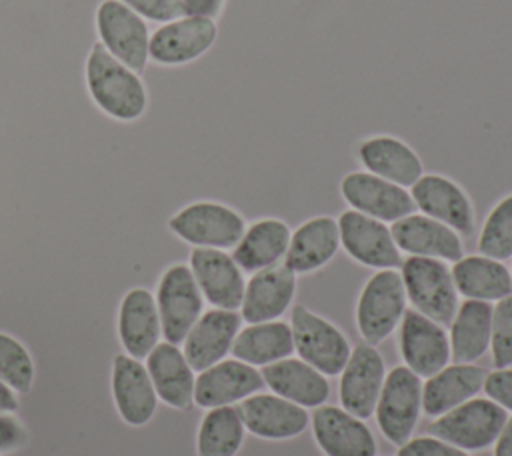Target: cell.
<instances>
[{"instance_id":"24","label":"cell","mask_w":512,"mask_h":456,"mask_svg":"<svg viewBox=\"0 0 512 456\" xmlns=\"http://www.w3.org/2000/svg\"><path fill=\"white\" fill-rule=\"evenodd\" d=\"M390 230L398 250L408 256L438 258L452 264L464 256L460 234L422 212H412L392 222Z\"/></svg>"},{"instance_id":"4","label":"cell","mask_w":512,"mask_h":456,"mask_svg":"<svg viewBox=\"0 0 512 456\" xmlns=\"http://www.w3.org/2000/svg\"><path fill=\"white\" fill-rule=\"evenodd\" d=\"M408 296L398 270H376L360 290L356 326L364 342L380 344L398 326L406 312Z\"/></svg>"},{"instance_id":"26","label":"cell","mask_w":512,"mask_h":456,"mask_svg":"<svg viewBox=\"0 0 512 456\" xmlns=\"http://www.w3.org/2000/svg\"><path fill=\"white\" fill-rule=\"evenodd\" d=\"M486 374L488 370L474 362L446 364L422 382V412L438 418L464 404L484 388Z\"/></svg>"},{"instance_id":"27","label":"cell","mask_w":512,"mask_h":456,"mask_svg":"<svg viewBox=\"0 0 512 456\" xmlns=\"http://www.w3.org/2000/svg\"><path fill=\"white\" fill-rule=\"evenodd\" d=\"M340 250L338 220L332 216H312L304 220L292 234L284 264L298 276L310 274L326 266Z\"/></svg>"},{"instance_id":"40","label":"cell","mask_w":512,"mask_h":456,"mask_svg":"<svg viewBox=\"0 0 512 456\" xmlns=\"http://www.w3.org/2000/svg\"><path fill=\"white\" fill-rule=\"evenodd\" d=\"M32 434L22 418L16 414L0 412V454L20 452L30 446Z\"/></svg>"},{"instance_id":"13","label":"cell","mask_w":512,"mask_h":456,"mask_svg":"<svg viewBox=\"0 0 512 456\" xmlns=\"http://www.w3.org/2000/svg\"><path fill=\"white\" fill-rule=\"evenodd\" d=\"M216 20L200 16H182L160 24L150 34L148 54L160 66H182L204 56L216 42Z\"/></svg>"},{"instance_id":"7","label":"cell","mask_w":512,"mask_h":456,"mask_svg":"<svg viewBox=\"0 0 512 456\" xmlns=\"http://www.w3.org/2000/svg\"><path fill=\"white\" fill-rule=\"evenodd\" d=\"M508 412L490 398H470L432 420L428 432L466 452H480L494 446Z\"/></svg>"},{"instance_id":"28","label":"cell","mask_w":512,"mask_h":456,"mask_svg":"<svg viewBox=\"0 0 512 456\" xmlns=\"http://www.w3.org/2000/svg\"><path fill=\"white\" fill-rule=\"evenodd\" d=\"M358 160L366 172L402 188H410L424 174L422 160L414 148L388 134L364 138L358 146Z\"/></svg>"},{"instance_id":"11","label":"cell","mask_w":512,"mask_h":456,"mask_svg":"<svg viewBox=\"0 0 512 456\" xmlns=\"http://www.w3.org/2000/svg\"><path fill=\"white\" fill-rule=\"evenodd\" d=\"M336 220L340 230V246L352 260L374 270L400 268L404 258L386 222L360 214L352 208L344 210Z\"/></svg>"},{"instance_id":"35","label":"cell","mask_w":512,"mask_h":456,"mask_svg":"<svg viewBox=\"0 0 512 456\" xmlns=\"http://www.w3.org/2000/svg\"><path fill=\"white\" fill-rule=\"evenodd\" d=\"M0 380L18 396H30L36 384V362L30 348L4 330H0Z\"/></svg>"},{"instance_id":"23","label":"cell","mask_w":512,"mask_h":456,"mask_svg":"<svg viewBox=\"0 0 512 456\" xmlns=\"http://www.w3.org/2000/svg\"><path fill=\"white\" fill-rule=\"evenodd\" d=\"M242 328V316L236 310H204L182 342V352L198 374L230 354L232 342Z\"/></svg>"},{"instance_id":"43","label":"cell","mask_w":512,"mask_h":456,"mask_svg":"<svg viewBox=\"0 0 512 456\" xmlns=\"http://www.w3.org/2000/svg\"><path fill=\"white\" fill-rule=\"evenodd\" d=\"M22 408L20 396L6 384L0 380V412L6 414H18Z\"/></svg>"},{"instance_id":"21","label":"cell","mask_w":512,"mask_h":456,"mask_svg":"<svg viewBox=\"0 0 512 456\" xmlns=\"http://www.w3.org/2000/svg\"><path fill=\"white\" fill-rule=\"evenodd\" d=\"M264 378L256 366L230 358L220 360L196 374L194 404L200 408L234 406L244 398L262 392Z\"/></svg>"},{"instance_id":"12","label":"cell","mask_w":512,"mask_h":456,"mask_svg":"<svg viewBox=\"0 0 512 456\" xmlns=\"http://www.w3.org/2000/svg\"><path fill=\"white\" fill-rule=\"evenodd\" d=\"M338 376L342 408L362 420L374 416L376 400L386 378V364L378 348L368 342L356 344Z\"/></svg>"},{"instance_id":"34","label":"cell","mask_w":512,"mask_h":456,"mask_svg":"<svg viewBox=\"0 0 512 456\" xmlns=\"http://www.w3.org/2000/svg\"><path fill=\"white\" fill-rule=\"evenodd\" d=\"M246 436L238 406L208 408L196 432V456H236Z\"/></svg>"},{"instance_id":"20","label":"cell","mask_w":512,"mask_h":456,"mask_svg":"<svg viewBox=\"0 0 512 456\" xmlns=\"http://www.w3.org/2000/svg\"><path fill=\"white\" fill-rule=\"evenodd\" d=\"M410 196L416 210L450 226L460 236L474 230V208L460 184L442 174H422L412 186Z\"/></svg>"},{"instance_id":"6","label":"cell","mask_w":512,"mask_h":456,"mask_svg":"<svg viewBox=\"0 0 512 456\" xmlns=\"http://www.w3.org/2000/svg\"><path fill=\"white\" fill-rule=\"evenodd\" d=\"M98 42L124 66L142 74L148 66L150 28L142 16L120 0H100L94 8Z\"/></svg>"},{"instance_id":"42","label":"cell","mask_w":512,"mask_h":456,"mask_svg":"<svg viewBox=\"0 0 512 456\" xmlns=\"http://www.w3.org/2000/svg\"><path fill=\"white\" fill-rule=\"evenodd\" d=\"M226 0H182L186 16H200V18H218L224 10Z\"/></svg>"},{"instance_id":"37","label":"cell","mask_w":512,"mask_h":456,"mask_svg":"<svg viewBox=\"0 0 512 456\" xmlns=\"http://www.w3.org/2000/svg\"><path fill=\"white\" fill-rule=\"evenodd\" d=\"M490 354L494 368L512 366V294L492 304Z\"/></svg>"},{"instance_id":"22","label":"cell","mask_w":512,"mask_h":456,"mask_svg":"<svg viewBox=\"0 0 512 456\" xmlns=\"http://www.w3.org/2000/svg\"><path fill=\"white\" fill-rule=\"evenodd\" d=\"M296 296V274L284 264H272L246 280L240 316L246 324L280 320Z\"/></svg>"},{"instance_id":"33","label":"cell","mask_w":512,"mask_h":456,"mask_svg":"<svg viewBox=\"0 0 512 456\" xmlns=\"http://www.w3.org/2000/svg\"><path fill=\"white\" fill-rule=\"evenodd\" d=\"M232 358L250 366H268L294 354L292 328L284 320L246 324L238 330L232 348Z\"/></svg>"},{"instance_id":"9","label":"cell","mask_w":512,"mask_h":456,"mask_svg":"<svg viewBox=\"0 0 512 456\" xmlns=\"http://www.w3.org/2000/svg\"><path fill=\"white\" fill-rule=\"evenodd\" d=\"M374 414L382 436L396 446L404 444L422 414V378L404 364L394 366L386 372Z\"/></svg>"},{"instance_id":"29","label":"cell","mask_w":512,"mask_h":456,"mask_svg":"<svg viewBox=\"0 0 512 456\" xmlns=\"http://www.w3.org/2000/svg\"><path fill=\"white\" fill-rule=\"evenodd\" d=\"M264 378V386L270 392L302 406V408H318L326 404L330 394L328 376L318 372L314 366L306 364L300 358H282L272 362L260 370Z\"/></svg>"},{"instance_id":"45","label":"cell","mask_w":512,"mask_h":456,"mask_svg":"<svg viewBox=\"0 0 512 456\" xmlns=\"http://www.w3.org/2000/svg\"><path fill=\"white\" fill-rule=\"evenodd\" d=\"M510 278H512V266H510Z\"/></svg>"},{"instance_id":"16","label":"cell","mask_w":512,"mask_h":456,"mask_svg":"<svg viewBox=\"0 0 512 456\" xmlns=\"http://www.w3.org/2000/svg\"><path fill=\"white\" fill-rule=\"evenodd\" d=\"M188 266L204 300L212 308L240 310L246 278L232 254L220 248H192Z\"/></svg>"},{"instance_id":"1","label":"cell","mask_w":512,"mask_h":456,"mask_svg":"<svg viewBox=\"0 0 512 456\" xmlns=\"http://www.w3.org/2000/svg\"><path fill=\"white\" fill-rule=\"evenodd\" d=\"M84 88L94 106L108 118L130 124L148 108L146 86L134 70L116 60L98 40L84 58Z\"/></svg>"},{"instance_id":"2","label":"cell","mask_w":512,"mask_h":456,"mask_svg":"<svg viewBox=\"0 0 512 456\" xmlns=\"http://www.w3.org/2000/svg\"><path fill=\"white\" fill-rule=\"evenodd\" d=\"M168 232L194 248L228 250L238 244L246 230L244 216L216 200H196L180 206L166 220Z\"/></svg>"},{"instance_id":"5","label":"cell","mask_w":512,"mask_h":456,"mask_svg":"<svg viewBox=\"0 0 512 456\" xmlns=\"http://www.w3.org/2000/svg\"><path fill=\"white\" fill-rule=\"evenodd\" d=\"M162 338L172 344H182L190 328L204 312V296L194 280L188 264H168L156 280L154 290Z\"/></svg>"},{"instance_id":"31","label":"cell","mask_w":512,"mask_h":456,"mask_svg":"<svg viewBox=\"0 0 512 456\" xmlns=\"http://www.w3.org/2000/svg\"><path fill=\"white\" fill-rule=\"evenodd\" d=\"M454 286L460 296L482 302H498L512 294L510 268L502 260L484 254L462 256L452 264Z\"/></svg>"},{"instance_id":"19","label":"cell","mask_w":512,"mask_h":456,"mask_svg":"<svg viewBox=\"0 0 512 456\" xmlns=\"http://www.w3.org/2000/svg\"><path fill=\"white\" fill-rule=\"evenodd\" d=\"M246 432L262 440H290L310 426V412L274 392H256L238 402Z\"/></svg>"},{"instance_id":"32","label":"cell","mask_w":512,"mask_h":456,"mask_svg":"<svg viewBox=\"0 0 512 456\" xmlns=\"http://www.w3.org/2000/svg\"><path fill=\"white\" fill-rule=\"evenodd\" d=\"M492 304L464 298L450 322L448 342L454 362H476L490 350Z\"/></svg>"},{"instance_id":"39","label":"cell","mask_w":512,"mask_h":456,"mask_svg":"<svg viewBox=\"0 0 512 456\" xmlns=\"http://www.w3.org/2000/svg\"><path fill=\"white\" fill-rule=\"evenodd\" d=\"M120 2H124L144 20H152L158 24H166L186 16L182 0H120Z\"/></svg>"},{"instance_id":"15","label":"cell","mask_w":512,"mask_h":456,"mask_svg":"<svg viewBox=\"0 0 512 456\" xmlns=\"http://www.w3.org/2000/svg\"><path fill=\"white\" fill-rule=\"evenodd\" d=\"M398 330V348L404 366L420 378H428L450 364L448 332L438 322L414 308H406Z\"/></svg>"},{"instance_id":"25","label":"cell","mask_w":512,"mask_h":456,"mask_svg":"<svg viewBox=\"0 0 512 456\" xmlns=\"http://www.w3.org/2000/svg\"><path fill=\"white\" fill-rule=\"evenodd\" d=\"M144 360L158 400L170 408L188 410L194 404L196 372L188 364L182 348L162 340Z\"/></svg>"},{"instance_id":"18","label":"cell","mask_w":512,"mask_h":456,"mask_svg":"<svg viewBox=\"0 0 512 456\" xmlns=\"http://www.w3.org/2000/svg\"><path fill=\"white\" fill-rule=\"evenodd\" d=\"M162 326L154 292L146 286L128 288L116 310V338L132 358L144 360L160 342Z\"/></svg>"},{"instance_id":"8","label":"cell","mask_w":512,"mask_h":456,"mask_svg":"<svg viewBox=\"0 0 512 456\" xmlns=\"http://www.w3.org/2000/svg\"><path fill=\"white\" fill-rule=\"evenodd\" d=\"M288 324L292 328L294 352L300 360L328 378L342 372L352 346L336 324L302 304L292 306Z\"/></svg>"},{"instance_id":"10","label":"cell","mask_w":512,"mask_h":456,"mask_svg":"<svg viewBox=\"0 0 512 456\" xmlns=\"http://www.w3.org/2000/svg\"><path fill=\"white\" fill-rule=\"evenodd\" d=\"M110 402L118 418L130 426H146L158 410V394L142 360L118 352L110 364Z\"/></svg>"},{"instance_id":"38","label":"cell","mask_w":512,"mask_h":456,"mask_svg":"<svg viewBox=\"0 0 512 456\" xmlns=\"http://www.w3.org/2000/svg\"><path fill=\"white\" fill-rule=\"evenodd\" d=\"M396 456H470V452L460 450L442 438L426 434L408 438L404 444L398 446Z\"/></svg>"},{"instance_id":"17","label":"cell","mask_w":512,"mask_h":456,"mask_svg":"<svg viewBox=\"0 0 512 456\" xmlns=\"http://www.w3.org/2000/svg\"><path fill=\"white\" fill-rule=\"evenodd\" d=\"M310 426L324 456H376L378 452L370 426L342 406L322 404L314 408Z\"/></svg>"},{"instance_id":"44","label":"cell","mask_w":512,"mask_h":456,"mask_svg":"<svg viewBox=\"0 0 512 456\" xmlns=\"http://www.w3.org/2000/svg\"><path fill=\"white\" fill-rule=\"evenodd\" d=\"M494 456H512V416L506 418L494 442Z\"/></svg>"},{"instance_id":"30","label":"cell","mask_w":512,"mask_h":456,"mask_svg":"<svg viewBox=\"0 0 512 456\" xmlns=\"http://www.w3.org/2000/svg\"><path fill=\"white\" fill-rule=\"evenodd\" d=\"M290 234L292 230L280 218L254 220L232 248V258L248 274L278 264L284 260Z\"/></svg>"},{"instance_id":"3","label":"cell","mask_w":512,"mask_h":456,"mask_svg":"<svg viewBox=\"0 0 512 456\" xmlns=\"http://www.w3.org/2000/svg\"><path fill=\"white\" fill-rule=\"evenodd\" d=\"M398 272L412 308L440 326H450L460 304L450 266L438 258L408 256Z\"/></svg>"},{"instance_id":"41","label":"cell","mask_w":512,"mask_h":456,"mask_svg":"<svg viewBox=\"0 0 512 456\" xmlns=\"http://www.w3.org/2000/svg\"><path fill=\"white\" fill-rule=\"evenodd\" d=\"M482 390L486 392V398L502 406L506 412H512V366L490 370Z\"/></svg>"},{"instance_id":"14","label":"cell","mask_w":512,"mask_h":456,"mask_svg":"<svg viewBox=\"0 0 512 456\" xmlns=\"http://www.w3.org/2000/svg\"><path fill=\"white\" fill-rule=\"evenodd\" d=\"M340 194L352 210L386 224L416 212L408 188H402L366 170L348 172L340 182Z\"/></svg>"},{"instance_id":"36","label":"cell","mask_w":512,"mask_h":456,"mask_svg":"<svg viewBox=\"0 0 512 456\" xmlns=\"http://www.w3.org/2000/svg\"><path fill=\"white\" fill-rule=\"evenodd\" d=\"M478 254L506 262L512 258V194L504 196L488 212L478 234Z\"/></svg>"}]
</instances>
